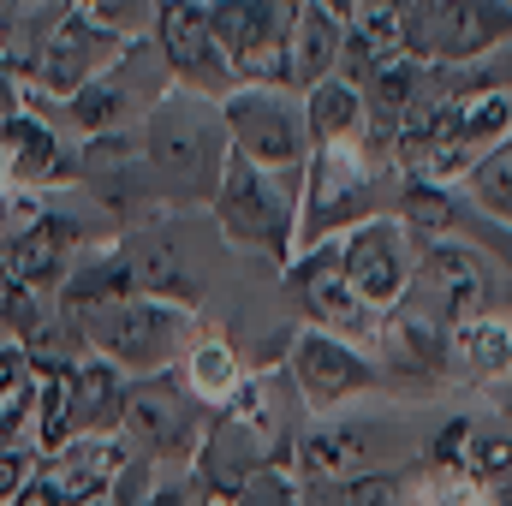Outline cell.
Returning a JSON list of instances; mask_svg holds the SVG:
<instances>
[{
    "label": "cell",
    "instance_id": "obj_24",
    "mask_svg": "<svg viewBox=\"0 0 512 506\" xmlns=\"http://www.w3.org/2000/svg\"><path fill=\"white\" fill-rule=\"evenodd\" d=\"M447 364H453L465 381H489V387H495V381L507 376V364H512V316H501V310L489 304V310L453 322Z\"/></svg>",
    "mask_w": 512,
    "mask_h": 506
},
{
    "label": "cell",
    "instance_id": "obj_25",
    "mask_svg": "<svg viewBox=\"0 0 512 506\" xmlns=\"http://www.w3.org/2000/svg\"><path fill=\"white\" fill-rule=\"evenodd\" d=\"M131 280H137V292H155V298H167V304H185V310H197V298H203V280L191 274V262L179 256V245L155 227L149 239H137L131 245Z\"/></svg>",
    "mask_w": 512,
    "mask_h": 506
},
{
    "label": "cell",
    "instance_id": "obj_36",
    "mask_svg": "<svg viewBox=\"0 0 512 506\" xmlns=\"http://www.w3.org/2000/svg\"><path fill=\"white\" fill-rule=\"evenodd\" d=\"M36 465H42V453H36V447H0V506L12 501L30 477H36Z\"/></svg>",
    "mask_w": 512,
    "mask_h": 506
},
{
    "label": "cell",
    "instance_id": "obj_12",
    "mask_svg": "<svg viewBox=\"0 0 512 506\" xmlns=\"http://www.w3.org/2000/svg\"><path fill=\"white\" fill-rule=\"evenodd\" d=\"M280 274H286V298H292V310L304 316V328H328V334H346V340H358V346H376V322H382V316L352 292L334 239L298 251Z\"/></svg>",
    "mask_w": 512,
    "mask_h": 506
},
{
    "label": "cell",
    "instance_id": "obj_14",
    "mask_svg": "<svg viewBox=\"0 0 512 506\" xmlns=\"http://www.w3.org/2000/svg\"><path fill=\"white\" fill-rule=\"evenodd\" d=\"M149 36H155V54H161L167 78L179 90L209 96V102H221L227 90H239V78H233V66H227V54L215 42V24H209L203 0H161Z\"/></svg>",
    "mask_w": 512,
    "mask_h": 506
},
{
    "label": "cell",
    "instance_id": "obj_28",
    "mask_svg": "<svg viewBox=\"0 0 512 506\" xmlns=\"http://www.w3.org/2000/svg\"><path fill=\"white\" fill-rule=\"evenodd\" d=\"M36 441V352L30 346H0V447Z\"/></svg>",
    "mask_w": 512,
    "mask_h": 506
},
{
    "label": "cell",
    "instance_id": "obj_4",
    "mask_svg": "<svg viewBox=\"0 0 512 506\" xmlns=\"http://www.w3.org/2000/svg\"><path fill=\"white\" fill-rule=\"evenodd\" d=\"M370 215H382L376 143L370 137H316L304 155V173H298V251H310Z\"/></svg>",
    "mask_w": 512,
    "mask_h": 506
},
{
    "label": "cell",
    "instance_id": "obj_18",
    "mask_svg": "<svg viewBox=\"0 0 512 506\" xmlns=\"http://www.w3.org/2000/svg\"><path fill=\"white\" fill-rule=\"evenodd\" d=\"M429 0H358V12L346 18V78H364L376 60L393 54H417V30H423Z\"/></svg>",
    "mask_w": 512,
    "mask_h": 506
},
{
    "label": "cell",
    "instance_id": "obj_15",
    "mask_svg": "<svg viewBox=\"0 0 512 506\" xmlns=\"http://www.w3.org/2000/svg\"><path fill=\"white\" fill-rule=\"evenodd\" d=\"M411 304H423L429 316H441L447 328L489 310L495 304V268L483 245H465V239H423L417 245V274H411Z\"/></svg>",
    "mask_w": 512,
    "mask_h": 506
},
{
    "label": "cell",
    "instance_id": "obj_16",
    "mask_svg": "<svg viewBox=\"0 0 512 506\" xmlns=\"http://www.w3.org/2000/svg\"><path fill=\"white\" fill-rule=\"evenodd\" d=\"M507 42H512V0H429L423 30H417V54L441 72L483 66V60L507 54Z\"/></svg>",
    "mask_w": 512,
    "mask_h": 506
},
{
    "label": "cell",
    "instance_id": "obj_33",
    "mask_svg": "<svg viewBox=\"0 0 512 506\" xmlns=\"http://www.w3.org/2000/svg\"><path fill=\"white\" fill-rule=\"evenodd\" d=\"M227 506H304V483H298L292 459H280V465H262Z\"/></svg>",
    "mask_w": 512,
    "mask_h": 506
},
{
    "label": "cell",
    "instance_id": "obj_7",
    "mask_svg": "<svg viewBox=\"0 0 512 506\" xmlns=\"http://www.w3.org/2000/svg\"><path fill=\"white\" fill-rule=\"evenodd\" d=\"M215 42L239 84H286L292 78V18L298 0H203ZM292 90V84H286Z\"/></svg>",
    "mask_w": 512,
    "mask_h": 506
},
{
    "label": "cell",
    "instance_id": "obj_1",
    "mask_svg": "<svg viewBox=\"0 0 512 506\" xmlns=\"http://www.w3.org/2000/svg\"><path fill=\"white\" fill-rule=\"evenodd\" d=\"M298 417H304V399L286 370H262L245 376V387L209 411V429L197 441V483L209 501H233L245 483H251L262 465H280L292 459L298 447Z\"/></svg>",
    "mask_w": 512,
    "mask_h": 506
},
{
    "label": "cell",
    "instance_id": "obj_11",
    "mask_svg": "<svg viewBox=\"0 0 512 506\" xmlns=\"http://www.w3.org/2000/svg\"><path fill=\"white\" fill-rule=\"evenodd\" d=\"M334 251L340 268L352 280V292L382 316L393 310L405 292H411V274H417V239L399 215H370V221H352L346 233H334Z\"/></svg>",
    "mask_w": 512,
    "mask_h": 506
},
{
    "label": "cell",
    "instance_id": "obj_34",
    "mask_svg": "<svg viewBox=\"0 0 512 506\" xmlns=\"http://www.w3.org/2000/svg\"><path fill=\"white\" fill-rule=\"evenodd\" d=\"M78 12H90L102 30H114V36H149L155 30V6L161 0H72Z\"/></svg>",
    "mask_w": 512,
    "mask_h": 506
},
{
    "label": "cell",
    "instance_id": "obj_26",
    "mask_svg": "<svg viewBox=\"0 0 512 506\" xmlns=\"http://www.w3.org/2000/svg\"><path fill=\"white\" fill-rule=\"evenodd\" d=\"M245 358L233 352V340H221V334H191V346L179 352V381L215 411V405H227L239 387H245Z\"/></svg>",
    "mask_w": 512,
    "mask_h": 506
},
{
    "label": "cell",
    "instance_id": "obj_2",
    "mask_svg": "<svg viewBox=\"0 0 512 506\" xmlns=\"http://www.w3.org/2000/svg\"><path fill=\"white\" fill-rule=\"evenodd\" d=\"M137 143H143V161H149V173H155L161 209H209V197H215V185H221V173H227V155H233L221 102L167 84V90L143 108Z\"/></svg>",
    "mask_w": 512,
    "mask_h": 506
},
{
    "label": "cell",
    "instance_id": "obj_21",
    "mask_svg": "<svg viewBox=\"0 0 512 506\" xmlns=\"http://www.w3.org/2000/svg\"><path fill=\"white\" fill-rule=\"evenodd\" d=\"M0 155H6V191H12V185L48 191V185H60V179L72 173V161H78L30 108H12V114L0 120Z\"/></svg>",
    "mask_w": 512,
    "mask_h": 506
},
{
    "label": "cell",
    "instance_id": "obj_5",
    "mask_svg": "<svg viewBox=\"0 0 512 506\" xmlns=\"http://www.w3.org/2000/svg\"><path fill=\"white\" fill-rule=\"evenodd\" d=\"M72 328L84 334L90 352L114 358L126 376H155V370H173L179 352L191 346V310L185 304H167L155 292H120V298H102L90 310H72Z\"/></svg>",
    "mask_w": 512,
    "mask_h": 506
},
{
    "label": "cell",
    "instance_id": "obj_30",
    "mask_svg": "<svg viewBox=\"0 0 512 506\" xmlns=\"http://www.w3.org/2000/svg\"><path fill=\"white\" fill-rule=\"evenodd\" d=\"M465 471L483 483V495L495 506H512V429H471Z\"/></svg>",
    "mask_w": 512,
    "mask_h": 506
},
{
    "label": "cell",
    "instance_id": "obj_39",
    "mask_svg": "<svg viewBox=\"0 0 512 506\" xmlns=\"http://www.w3.org/2000/svg\"><path fill=\"white\" fill-rule=\"evenodd\" d=\"M495 387H501V417L512 423V364H507V376L495 381Z\"/></svg>",
    "mask_w": 512,
    "mask_h": 506
},
{
    "label": "cell",
    "instance_id": "obj_23",
    "mask_svg": "<svg viewBox=\"0 0 512 506\" xmlns=\"http://www.w3.org/2000/svg\"><path fill=\"white\" fill-rule=\"evenodd\" d=\"M346 60V18L328 12L322 0H298V18H292V90H310L322 78H334Z\"/></svg>",
    "mask_w": 512,
    "mask_h": 506
},
{
    "label": "cell",
    "instance_id": "obj_38",
    "mask_svg": "<svg viewBox=\"0 0 512 506\" xmlns=\"http://www.w3.org/2000/svg\"><path fill=\"white\" fill-rule=\"evenodd\" d=\"M143 506H191V495H185V489H155Z\"/></svg>",
    "mask_w": 512,
    "mask_h": 506
},
{
    "label": "cell",
    "instance_id": "obj_17",
    "mask_svg": "<svg viewBox=\"0 0 512 506\" xmlns=\"http://www.w3.org/2000/svg\"><path fill=\"white\" fill-rule=\"evenodd\" d=\"M131 465H137V453L120 429H84V435H66L60 447H48L36 471L60 489L66 506H96L126 483Z\"/></svg>",
    "mask_w": 512,
    "mask_h": 506
},
{
    "label": "cell",
    "instance_id": "obj_19",
    "mask_svg": "<svg viewBox=\"0 0 512 506\" xmlns=\"http://www.w3.org/2000/svg\"><path fill=\"white\" fill-rule=\"evenodd\" d=\"M447 340H453V328L441 316H429L423 304H411V298H399L376 322V352H382L387 370H399V376L435 381L447 370Z\"/></svg>",
    "mask_w": 512,
    "mask_h": 506
},
{
    "label": "cell",
    "instance_id": "obj_3",
    "mask_svg": "<svg viewBox=\"0 0 512 506\" xmlns=\"http://www.w3.org/2000/svg\"><path fill=\"white\" fill-rule=\"evenodd\" d=\"M298 173L262 167L239 149L227 155V173L209 197V215H215V227L233 251L268 256L274 268H286L298 256Z\"/></svg>",
    "mask_w": 512,
    "mask_h": 506
},
{
    "label": "cell",
    "instance_id": "obj_10",
    "mask_svg": "<svg viewBox=\"0 0 512 506\" xmlns=\"http://www.w3.org/2000/svg\"><path fill=\"white\" fill-rule=\"evenodd\" d=\"M221 120L239 155H251L262 167H286L298 173L304 155H310V120H304V102L298 90L286 84H239L221 96Z\"/></svg>",
    "mask_w": 512,
    "mask_h": 506
},
{
    "label": "cell",
    "instance_id": "obj_41",
    "mask_svg": "<svg viewBox=\"0 0 512 506\" xmlns=\"http://www.w3.org/2000/svg\"><path fill=\"white\" fill-rule=\"evenodd\" d=\"M507 78H512V42H507Z\"/></svg>",
    "mask_w": 512,
    "mask_h": 506
},
{
    "label": "cell",
    "instance_id": "obj_29",
    "mask_svg": "<svg viewBox=\"0 0 512 506\" xmlns=\"http://www.w3.org/2000/svg\"><path fill=\"white\" fill-rule=\"evenodd\" d=\"M417 471H358V477H328V483H304V506H411Z\"/></svg>",
    "mask_w": 512,
    "mask_h": 506
},
{
    "label": "cell",
    "instance_id": "obj_40",
    "mask_svg": "<svg viewBox=\"0 0 512 506\" xmlns=\"http://www.w3.org/2000/svg\"><path fill=\"white\" fill-rule=\"evenodd\" d=\"M322 6H328V12H340V18H352V12H358V0H322Z\"/></svg>",
    "mask_w": 512,
    "mask_h": 506
},
{
    "label": "cell",
    "instance_id": "obj_37",
    "mask_svg": "<svg viewBox=\"0 0 512 506\" xmlns=\"http://www.w3.org/2000/svg\"><path fill=\"white\" fill-rule=\"evenodd\" d=\"M6 506H66V501H60V489H54V483L36 471V477H30V483H24V489H18Z\"/></svg>",
    "mask_w": 512,
    "mask_h": 506
},
{
    "label": "cell",
    "instance_id": "obj_31",
    "mask_svg": "<svg viewBox=\"0 0 512 506\" xmlns=\"http://www.w3.org/2000/svg\"><path fill=\"white\" fill-rule=\"evenodd\" d=\"M465 197H471L483 215H495V221L512 227V137L477 155V167H471V179H465Z\"/></svg>",
    "mask_w": 512,
    "mask_h": 506
},
{
    "label": "cell",
    "instance_id": "obj_32",
    "mask_svg": "<svg viewBox=\"0 0 512 506\" xmlns=\"http://www.w3.org/2000/svg\"><path fill=\"white\" fill-rule=\"evenodd\" d=\"M411 506H495L465 465H417Z\"/></svg>",
    "mask_w": 512,
    "mask_h": 506
},
{
    "label": "cell",
    "instance_id": "obj_9",
    "mask_svg": "<svg viewBox=\"0 0 512 506\" xmlns=\"http://www.w3.org/2000/svg\"><path fill=\"white\" fill-rule=\"evenodd\" d=\"M0 251L30 292H54L78 256V221L48 209L42 191L12 185V191H0Z\"/></svg>",
    "mask_w": 512,
    "mask_h": 506
},
{
    "label": "cell",
    "instance_id": "obj_27",
    "mask_svg": "<svg viewBox=\"0 0 512 506\" xmlns=\"http://www.w3.org/2000/svg\"><path fill=\"white\" fill-rule=\"evenodd\" d=\"M304 120H310V143H316V137H370L364 84L346 78V72L310 84V90H304Z\"/></svg>",
    "mask_w": 512,
    "mask_h": 506
},
{
    "label": "cell",
    "instance_id": "obj_8",
    "mask_svg": "<svg viewBox=\"0 0 512 506\" xmlns=\"http://www.w3.org/2000/svg\"><path fill=\"white\" fill-rule=\"evenodd\" d=\"M209 429V405L185 387L179 376H137L126 387V411H120V435L131 441L137 459H197V441Z\"/></svg>",
    "mask_w": 512,
    "mask_h": 506
},
{
    "label": "cell",
    "instance_id": "obj_42",
    "mask_svg": "<svg viewBox=\"0 0 512 506\" xmlns=\"http://www.w3.org/2000/svg\"><path fill=\"white\" fill-rule=\"evenodd\" d=\"M507 84H512V78H507Z\"/></svg>",
    "mask_w": 512,
    "mask_h": 506
},
{
    "label": "cell",
    "instance_id": "obj_20",
    "mask_svg": "<svg viewBox=\"0 0 512 506\" xmlns=\"http://www.w3.org/2000/svg\"><path fill=\"white\" fill-rule=\"evenodd\" d=\"M387 465V447L370 423H322L310 435H298L292 447V471L298 483H328V477H358Z\"/></svg>",
    "mask_w": 512,
    "mask_h": 506
},
{
    "label": "cell",
    "instance_id": "obj_35",
    "mask_svg": "<svg viewBox=\"0 0 512 506\" xmlns=\"http://www.w3.org/2000/svg\"><path fill=\"white\" fill-rule=\"evenodd\" d=\"M0 328H18V334H30V328H36V292L12 274L6 251H0Z\"/></svg>",
    "mask_w": 512,
    "mask_h": 506
},
{
    "label": "cell",
    "instance_id": "obj_6",
    "mask_svg": "<svg viewBox=\"0 0 512 506\" xmlns=\"http://www.w3.org/2000/svg\"><path fill=\"white\" fill-rule=\"evenodd\" d=\"M126 48V36L102 30L90 12H78L72 0H54L42 6L36 18V48H30V66H24V84L30 90H48L60 102H72L114 54Z\"/></svg>",
    "mask_w": 512,
    "mask_h": 506
},
{
    "label": "cell",
    "instance_id": "obj_22",
    "mask_svg": "<svg viewBox=\"0 0 512 506\" xmlns=\"http://www.w3.org/2000/svg\"><path fill=\"white\" fill-rule=\"evenodd\" d=\"M126 387H131V376L114 364V358H102V352L78 358V364H72V393H66V435H84V429H120Z\"/></svg>",
    "mask_w": 512,
    "mask_h": 506
},
{
    "label": "cell",
    "instance_id": "obj_13",
    "mask_svg": "<svg viewBox=\"0 0 512 506\" xmlns=\"http://www.w3.org/2000/svg\"><path fill=\"white\" fill-rule=\"evenodd\" d=\"M280 370L292 376L304 411H316V417H328V411H340L346 399H358V393L376 387V358H370V346H358V340H346V334H328V328H298Z\"/></svg>",
    "mask_w": 512,
    "mask_h": 506
}]
</instances>
